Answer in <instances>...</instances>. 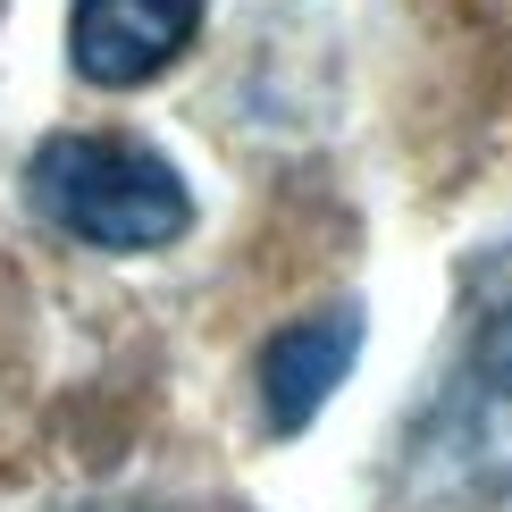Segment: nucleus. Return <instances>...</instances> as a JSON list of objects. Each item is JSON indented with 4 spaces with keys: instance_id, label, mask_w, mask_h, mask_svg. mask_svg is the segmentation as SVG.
<instances>
[{
    "instance_id": "4",
    "label": "nucleus",
    "mask_w": 512,
    "mask_h": 512,
    "mask_svg": "<svg viewBox=\"0 0 512 512\" xmlns=\"http://www.w3.org/2000/svg\"><path fill=\"white\" fill-rule=\"evenodd\" d=\"M462 412L479 429V462L487 479L512 487V311H496L471 345V378H462Z\"/></svg>"
},
{
    "instance_id": "3",
    "label": "nucleus",
    "mask_w": 512,
    "mask_h": 512,
    "mask_svg": "<svg viewBox=\"0 0 512 512\" xmlns=\"http://www.w3.org/2000/svg\"><path fill=\"white\" fill-rule=\"evenodd\" d=\"M361 361V311L336 303V311H311V319H286V328L261 345V412L277 437L311 429L319 403L353 378Z\"/></svg>"
},
{
    "instance_id": "1",
    "label": "nucleus",
    "mask_w": 512,
    "mask_h": 512,
    "mask_svg": "<svg viewBox=\"0 0 512 512\" xmlns=\"http://www.w3.org/2000/svg\"><path fill=\"white\" fill-rule=\"evenodd\" d=\"M26 194L59 236L93 252H160L194 227V194L152 143L126 135H51L26 160Z\"/></svg>"
},
{
    "instance_id": "2",
    "label": "nucleus",
    "mask_w": 512,
    "mask_h": 512,
    "mask_svg": "<svg viewBox=\"0 0 512 512\" xmlns=\"http://www.w3.org/2000/svg\"><path fill=\"white\" fill-rule=\"evenodd\" d=\"M202 34V0H76L68 9V59L101 93H135L185 42Z\"/></svg>"
}]
</instances>
